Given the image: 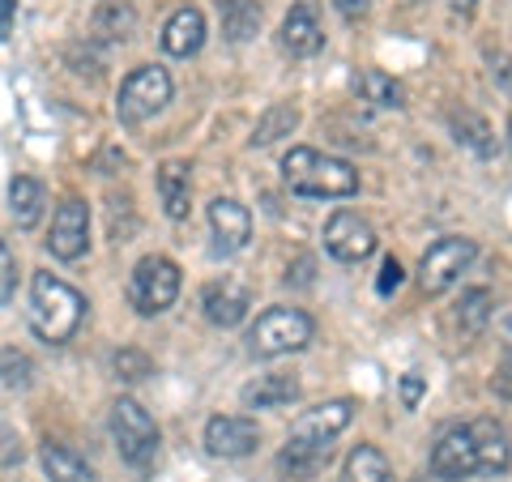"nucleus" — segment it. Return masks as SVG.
Wrapping results in <instances>:
<instances>
[{"mask_svg": "<svg viewBox=\"0 0 512 482\" xmlns=\"http://www.w3.org/2000/svg\"><path fill=\"white\" fill-rule=\"evenodd\" d=\"M474 5H478V0H453V13H461V18H470Z\"/></svg>", "mask_w": 512, "mask_h": 482, "instance_id": "nucleus-37", "label": "nucleus"}, {"mask_svg": "<svg viewBox=\"0 0 512 482\" xmlns=\"http://www.w3.org/2000/svg\"><path fill=\"white\" fill-rule=\"evenodd\" d=\"M82 320H86V299L69 282L52 278V273H35V282H30V329L43 342L60 346L82 329Z\"/></svg>", "mask_w": 512, "mask_h": 482, "instance_id": "nucleus-4", "label": "nucleus"}, {"mask_svg": "<svg viewBox=\"0 0 512 482\" xmlns=\"http://www.w3.org/2000/svg\"><path fill=\"white\" fill-rule=\"evenodd\" d=\"M355 419V401L350 397H338V401H325L308 414H299V423L291 427V440L278 453V470L286 478H316L320 470L329 465L333 457V440L342 436Z\"/></svg>", "mask_w": 512, "mask_h": 482, "instance_id": "nucleus-1", "label": "nucleus"}, {"mask_svg": "<svg viewBox=\"0 0 512 482\" xmlns=\"http://www.w3.org/2000/svg\"><path fill=\"white\" fill-rule=\"evenodd\" d=\"M9 210H13V222H18L22 231H30L43 218V184L30 180V175H18V180L9 184Z\"/></svg>", "mask_w": 512, "mask_h": 482, "instance_id": "nucleus-21", "label": "nucleus"}, {"mask_svg": "<svg viewBox=\"0 0 512 482\" xmlns=\"http://www.w3.org/2000/svg\"><path fill=\"white\" fill-rule=\"evenodd\" d=\"M448 124H453V137H457V146H466L470 154H478V158H491L495 154V133H491V124L478 116V111H453L448 116Z\"/></svg>", "mask_w": 512, "mask_h": 482, "instance_id": "nucleus-20", "label": "nucleus"}, {"mask_svg": "<svg viewBox=\"0 0 512 482\" xmlns=\"http://www.w3.org/2000/svg\"><path fill=\"white\" fill-rule=\"evenodd\" d=\"M116 376L128 380V384H133V380H146V376H150V359L141 355V350H120V355H116Z\"/></svg>", "mask_w": 512, "mask_h": 482, "instance_id": "nucleus-29", "label": "nucleus"}, {"mask_svg": "<svg viewBox=\"0 0 512 482\" xmlns=\"http://www.w3.org/2000/svg\"><path fill=\"white\" fill-rule=\"evenodd\" d=\"M90 248V210L82 197H64L60 210L52 218V239H47V252L56 261H77Z\"/></svg>", "mask_w": 512, "mask_h": 482, "instance_id": "nucleus-11", "label": "nucleus"}, {"mask_svg": "<svg viewBox=\"0 0 512 482\" xmlns=\"http://www.w3.org/2000/svg\"><path fill=\"white\" fill-rule=\"evenodd\" d=\"M13 295V256L5 248V239H0V303Z\"/></svg>", "mask_w": 512, "mask_h": 482, "instance_id": "nucleus-31", "label": "nucleus"}, {"mask_svg": "<svg viewBox=\"0 0 512 482\" xmlns=\"http://www.w3.org/2000/svg\"><path fill=\"white\" fill-rule=\"evenodd\" d=\"M158 201H163V214L171 222L188 218V201H192V167L171 158V163L158 167Z\"/></svg>", "mask_w": 512, "mask_h": 482, "instance_id": "nucleus-17", "label": "nucleus"}, {"mask_svg": "<svg viewBox=\"0 0 512 482\" xmlns=\"http://www.w3.org/2000/svg\"><path fill=\"white\" fill-rule=\"evenodd\" d=\"M18 457H22V448H18V440H13V431H9V427H0V465L18 461Z\"/></svg>", "mask_w": 512, "mask_h": 482, "instance_id": "nucleus-32", "label": "nucleus"}, {"mask_svg": "<svg viewBox=\"0 0 512 482\" xmlns=\"http://www.w3.org/2000/svg\"><path fill=\"white\" fill-rule=\"evenodd\" d=\"M376 231H372V222L359 218V214H350V210H338L329 222H325V252L333 256V261H342V265H359L367 261V256L376 252Z\"/></svg>", "mask_w": 512, "mask_h": 482, "instance_id": "nucleus-10", "label": "nucleus"}, {"mask_svg": "<svg viewBox=\"0 0 512 482\" xmlns=\"http://www.w3.org/2000/svg\"><path fill=\"white\" fill-rule=\"evenodd\" d=\"M201 43H205V18H201V9H192V5L175 9L171 22L163 26V52L167 56H197Z\"/></svg>", "mask_w": 512, "mask_h": 482, "instance_id": "nucleus-16", "label": "nucleus"}, {"mask_svg": "<svg viewBox=\"0 0 512 482\" xmlns=\"http://www.w3.org/2000/svg\"><path fill=\"white\" fill-rule=\"evenodd\" d=\"M218 22L227 43H248L261 30V5L256 0H218Z\"/></svg>", "mask_w": 512, "mask_h": 482, "instance_id": "nucleus-18", "label": "nucleus"}, {"mask_svg": "<svg viewBox=\"0 0 512 482\" xmlns=\"http://www.w3.org/2000/svg\"><path fill=\"white\" fill-rule=\"evenodd\" d=\"M167 103H171V73L163 64H141V69H133L124 77L116 116H120V124H146Z\"/></svg>", "mask_w": 512, "mask_h": 482, "instance_id": "nucleus-7", "label": "nucleus"}, {"mask_svg": "<svg viewBox=\"0 0 512 482\" xmlns=\"http://www.w3.org/2000/svg\"><path fill=\"white\" fill-rule=\"evenodd\" d=\"M504 342H508V355H512V316L504 320Z\"/></svg>", "mask_w": 512, "mask_h": 482, "instance_id": "nucleus-38", "label": "nucleus"}, {"mask_svg": "<svg viewBox=\"0 0 512 482\" xmlns=\"http://www.w3.org/2000/svg\"><path fill=\"white\" fill-rule=\"evenodd\" d=\"M282 180L291 192H299V197H316V201H333V197L359 192L355 167L342 163V158H333V154L308 150V146H299L282 158Z\"/></svg>", "mask_w": 512, "mask_h": 482, "instance_id": "nucleus-3", "label": "nucleus"}, {"mask_svg": "<svg viewBox=\"0 0 512 482\" xmlns=\"http://www.w3.org/2000/svg\"><path fill=\"white\" fill-rule=\"evenodd\" d=\"M512 465V444L495 423L478 419L466 427L444 431L431 448V470L436 478H470V474H504Z\"/></svg>", "mask_w": 512, "mask_h": 482, "instance_id": "nucleus-2", "label": "nucleus"}, {"mask_svg": "<svg viewBox=\"0 0 512 482\" xmlns=\"http://www.w3.org/2000/svg\"><path fill=\"white\" fill-rule=\"evenodd\" d=\"M43 470H47V482H94V474H90V465L77 457V453H69L64 444H52L47 440L43 444Z\"/></svg>", "mask_w": 512, "mask_h": 482, "instance_id": "nucleus-22", "label": "nucleus"}, {"mask_svg": "<svg viewBox=\"0 0 512 482\" xmlns=\"http://www.w3.org/2000/svg\"><path fill=\"white\" fill-rule=\"evenodd\" d=\"M508 146H512V124H508Z\"/></svg>", "mask_w": 512, "mask_h": 482, "instance_id": "nucleus-39", "label": "nucleus"}, {"mask_svg": "<svg viewBox=\"0 0 512 482\" xmlns=\"http://www.w3.org/2000/svg\"><path fill=\"white\" fill-rule=\"evenodd\" d=\"M111 440H116L120 457L133 465V470H146V465L158 457V423L141 410V401L133 397H120L111 406Z\"/></svg>", "mask_w": 512, "mask_h": 482, "instance_id": "nucleus-6", "label": "nucleus"}, {"mask_svg": "<svg viewBox=\"0 0 512 482\" xmlns=\"http://www.w3.org/2000/svg\"><path fill=\"white\" fill-rule=\"evenodd\" d=\"M0 380H5V389H30V380H35V363H30V355H22L18 346L0 350Z\"/></svg>", "mask_w": 512, "mask_h": 482, "instance_id": "nucleus-27", "label": "nucleus"}, {"mask_svg": "<svg viewBox=\"0 0 512 482\" xmlns=\"http://www.w3.org/2000/svg\"><path fill=\"white\" fill-rule=\"evenodd\" d=\"M491 389L500 393V397H512V355L504 359V367L495 372V380H491Z\"/></svg>", "mask_w": 512, "mask_h": 482, "instance_id": "nucleus-34", "label": "nucleus"}, {"mask_svg": "<svg viewBox=\"0 0 512 482\" xmlns=\"http://www.w3.org/2000/svg\"><path fill=\"white\" fill-rule=\"evenodd\" d=\"M282 47L295 60H308V56H316L320 47H325V30H320V22H316V5H312V0H299V5L286 13V22H282Z\"/></svg>", "mask_w": 512, "mask_h": 482, "instance_id": "nucleus-15", "label": "nucleus"}, {"mask_svg": "<svg viewBox=\"0 0 512 482\" xmlns=\"http://www.w3.org/2000/svg\"><path fill=\"white\" fill-rule=\"evenodd\" d=\"M210 231H214V252L235 256V252H244L252 239V214L235 197H218V201H210Z\"/></svg>", "mask_w": 512, "mask_h": 482, "instance_id": "nucleus-13", "label": "nucleus"}, {"mask_svg": "<svg viewBox=\"0 0 512 482\" xmlns=\"http://www.w3.org/2000/svg\"><path fill=\"white\" fill-rule=\"evenodd\" d=\"M175 299H180V265L167 261V256L137 261L133 278H128V303L141 316H163Z\"/></svg>", "mask_w": 512, "mask_h": 482, "instance_id": "nucleus-8", "label": "nucleus"}, {"mask_svg": "<svg viewBox=\"0 0 512 482\" xmlns=\"http://www.w3.org/2000/svg\"><path fill=\"white\" fill-rule=\"evenodd\" d=\"M478 256V248H474V239H461V235H453V239H440V244H431L427 252H423V265H419V282H423V291L427 295H440V291H448L461 273L470 269V261Z\"/></svg>", "mask_w": 512, "mask_h": 482, "instance_id": "nucleus-9", "label": "nucleus"}, {"mask_svg": "<svg viewBox=\"0 0 512 482\" xmlns=\"http://www.w3.org/2000/svg\"><path fill=\"white\" fill-rule=\"evenodd\" d=\"M333 5H338V13H342V18H350V22L367 13V0H333Z\"/></svg>", "mask_w": 512, "mask_h": 482, "instance_id": "nucleus-36", "label": "nucleus"}, {"mask_svg": "<svg viewBox=\"0 0 512 482\" xmlns=\"http://www.w3.org/2000/svg\"><path fill=\"white\" fill-rule=\"evenodd\" d=\"M397 286H402V265H397L393 256H384V265H380V278H376V291H380V295H393Z\"/></svg>", "mask_w": 512, "mask_h": 482, "instance_id": "nucleus-30", "label": "nucleus"}, {"mask_svg": "<svg viewBox=\"0 0 512 482\" xmlns=\"http://www.w3.org/2000/svg\"><path fill=\"white\" fill-rule=\"evenodd\" d=\"M355 90L363 94V103H372V107H402V86L393 82V77H384L380 69H363L359 77H355Z\"/></svg>", "mask_w": 512, "mask_h": 482, "instance_id": "nucleus-25", "label": "nucleus"}, {"mask_svg": "<svg viewBox=\"0 0 512 482\" xmlns=\"http://www.w3.org/2000/svg\"><path fill=\"white\" fill-rule=\"evenodd\" d=\"M201 308H205V320H210V325L235 329L252 308V291L244 282H235V278H222V282H210L201 291Z\"/></svg>", "mask_w": 512, "mask_h": 482, "instance_id": "nucleus-14", "label": "nucleus"}, {"mask_svg": "<svg viewBox=\"0 0 512 482\" xmlns=\"http://www.w3.org/2000/svg\"><path fill=\"white\" fill-rule=\"evenodd\" d=\"M308 342H312V316L299 308H269L256 316V325L248 333L252 355H261V359L295 355V350H303Z\"/></svg>", "mask_w": 512, "mask_h": 482, "instance_id": "nucleus-5", "label": "nucleus"}, {"mask_svg": "<svg viewBox=\"0 0 512 482\" xmlns=\"http://www.w3.org/2000/svg\"><path fill=\"white\" fill-rule=\"evenodd\" d=\"M389 478H393V470H389V457H384L376 444H359L355 453L346 457L342 482H389Z\"/></svg>", "mask_w": 512, "mask_h": 482, "instance_id": "nucleus-23", "label": "nucleus"}, {"mask_svg": "<svg viewBox=\"0 0 512 482\" xmlns=\"http://www.w3.org/2000/svg\"><path fill=\"white\" fill-rule=\"evenodd\" d=\"M299 124V111L291 103H274L265 111L261 120H256V133H252V146H274L278 137H291Z\"/></svg>", "mask_w": 512, "mask_h": 482, "instance_id": "nucleus-26", "label": "nucleus"}, {"mask_svg": "<svg viewBox=\"0 0 512 482\" xmlns=\"http://www.w3.org/2000/svg\"><path fill=\"white\" fill-rule=\"evenodd\" d=\"M133 9L120 5V0H103L99 13H94V39L103 43H124L128 35H133Z\"/></svg>", "mask_w": 512, "mask_h": 482, "instance_id": "nucleus-24", "label": "nucleus"}, {"mask_svg": "<svg viewBox=\"0 0 512 482\" xmlns=\"http://www.w3.org/2000/svg\"><path fill=\"white\" fill-rule=\"evenodd\" d=\"M487 316H491V291H470L466 299H461V333H478L487 325Z\"/></svg>", "mask_w": 512, "mask_h": 482, "instance_id": "nucleus-28", "label": "nucleus"}, {"mask_svg": "<svg viewBox=\"0 0 512 482\" xmlns=\"http://www.w3.org/2000/svg\"><path fill=\"white\" fill-rule=\"evenodd\" d=\"M295 397H299L295 376H261L244 389V406L248 410H278V406H291Z\"/></svg>", "mask_w": 512, "mask_h": 482, "instance_id": "nucleus-19", "label": "nucleus"}, {"mask_svg": "<svg viewBox=\"0 0 512 482\" xmlns=\"http://www.w3.org/2000/svg\"><path fill=\"white\" fill-rule=\"evenodd\" d=\"M419 397H423V376H406V380H402V401H406V410L419 406Z\"/></svg>", "mask_w": 512, "mask_h": 482, "instance_id": "nucleus-33", "label": "nucleus"}, {"mask_svg": "<svg viewBox=\"0 0 512 482\" xmlns=\"http://www.w3.org/2000/svg\"><path fill=\"white\" fill-rule=\"evenodd\" d=\"M286 282H295V286H308V282H312V256H299V261H295V273L286 269Z\"/></svg>", "mask_w": 512, "mask_h": 482, "instance_id": "nucleus-35", "label": "nucleus"}, {"mask_svg": "<svg viewBox=\"0 0 512 482\" xmlns=\"http://www.w3.org/2000/svg\"><path fill=\"white\" fill-rule=\"evenodd\" d=\"M261 444V431H256L252 419H244V414H214L210 423H205V448H210L214 457H248L252 448Z\"/></svg>", "mask_w": 512, "mask_h": 482, "instance_id": "nucleus-12", "label": "nucleus"}]
</instances>
